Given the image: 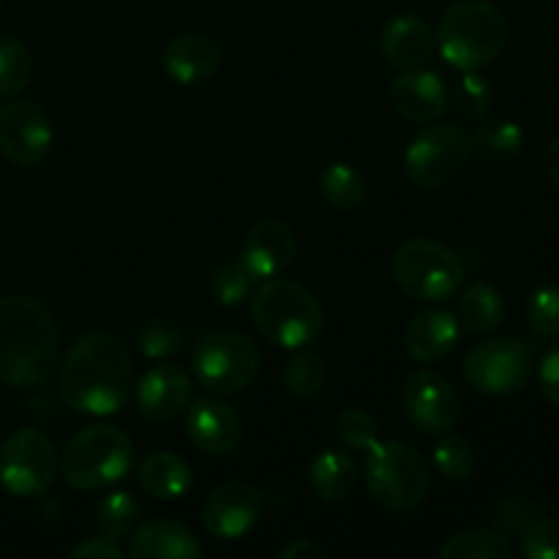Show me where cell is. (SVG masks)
Wrapping results in <instances>:
<instances>
[{"label":"cell","instance_id":"obj_1","mask_svg":"<svg viewBox=\"0 0 559 559\" xmlns=\"http://www.w3.org/2000/svg\"><path fill=\"white\" fill-rule=\"evenodd\" d=\"M131 385V355L112 333H85L71 344L60 364V396L66 407L91 418H107L126 407Z\"/></svg>","mask_w":559,"mask_h":559},{"label":"cell","instance_id":"obj_2","mask_svg":"<svg viewBox=\"0 0 559 559\" xmlns=\"http://www.w3.org/2000/svg\"><path fill=\"white\" fill-rule=\"evenodd\" d=\"M58 353V322L41 300L33 295L0 298V385H47Z\"/></svg>","mask_w":559,"mask_h":559},{"label":"cell","instance_id":"obj_3","mask_svg":"<svg viewBox=\"0 0 559 559\" xmlns=\"http://www.w3.org/2000/svg\"><path fill=\"white\" fill-rule=\"evenodd\" d=\"M508 20L489 0H459L442 14L437 47L448 66L480 71L495 63L508 47Z\"/></svg>","mask_w":559,"mask_h":559},{"label":"cell","instance_id":"obj_4","mask_svg":"<svg viewBox=\"0 0 559 559\" xmlns=\"http://www.w3.org/2000/svg\"><path fill=\"white\" fill-rule=\"evenodd\" d=\"M251 322L276 347L304 349L325 331V311L304 284L273 276L251 293Z\"/></svg>","mask_w":559,"mask_h":559},{"label":"cell","instance_id":"obj_5","mask_svg":"<svg viewBox=\"0 0 559 559\" xmlns=\"http://www.w3.org/2000/svg\"><path fill=\"white\" fill-rule=\"evenodd\" d=\"M134 442L123 429L109 424L87 426L66 442L60 473L71 489L96 491L112 486L131 473Z\"/></svg>","mask_w":559,"mask_h":559},{"label":"cell","instance_id":"obj_6","mask_svg":"<svg viewBox=\"0 0 559 559\" xmlns=\"http://www.w3.org/2000/svg\"><path fill=\"white\" fill-rule=\"evenodd\" d=\"M366 489L377 506L393 513H407L424 506L431 473L418 448L399 440H377L366 451Z\"/></svg>","mask_w":559,"mask_h":559},{"label":"cell","instance_id":"obj_7","mask_svg":"<svg viewBox=\"0 0 559 559\" xmlns=\"http://www.w3.org/2000/svg\"><path fill=\"white\" fill-rule=\"evenodd\" d=\"M393 278L407 298L442 304L464 284V265L440 240L409 238L393 254Z\"/></svg>","mask_w":559,"mask_h":559},{"label":"cell","instance_id":"obj_8","mask_svg":"<svg viewBox=\"0 0 559 559\" xmlns=\"http://www.w3.org/2000/svg\"><path fill=\"white\" fill-rule=\"evenodd\" d=\"M191 371L202 388L216 396L246 391L260 374V349L238 331H213L197 342Z\"/></svg>","mask_w":559,"mask_h":559},{"label":"cell","instance_id":"obj_9","mask_svg":"<svg viewBox=\"0 0 559 559\" xmlns=\"http://www.w3.org/2000/svg\"><path fill=\"white\" fill-rule=\"evenodd\" d=\"M469 156V134L462 126L429 123L404 151V175L418 189H442L464 173Z\"/></svg>","mask_w":559,"mask_h":559},{"label":"cell","instance_id":"obj_10","mask_svg":"<svg viewBox=\"0 0 559 559\" xmlns=\"http://www.w3.org/2000/svg\"><path fill=\"white\" fill-rule=\"evenodd\" d=\"M533 355L522 338L497 336L475 344L464 358V380L473 391L491 399H508L524 391Z\"/></svg>","mask_w":559,"mask_h":559},{"label":"cell","instance_id":"obj_11","mask_svg":"<svg viewBox=\"0 0 559 559\" xmlns=\"http://www.w3.org/2000/svg\"><path fill=\"white\" fill-rule=\"evenodd\" d=\"M58 475L55 442L38 429H16L0 445V486L11 497L33 500L49 491Z\"/></svg>","mask_w":559,"mask_h":559},{"label":"cell","instance_id":"obj_12","mask_svg":"<svg viewBox=\"0 0 559 559\" xmlns=\"http://www.w3.org/2000/svg\"><path fill=\"white\" fill-rule=\"evenodd\" d=\"M402 407L420 435L442 437L459 424V391L440 371H413L402 385Z\"/></svg>","mask_w":559,"mask_h":559},{"label":"cell","instance_id":"obj_13","mask_svg":"<svg viewBox=\"0 0 559 559\" xmlns=\"http://www.w3.org/2000/svg\"><path fill=\"white\" fill-rule=\"evenodd\" d=\"M52 147L47 112L27 98H9L0 107V153L16 167H38Z\"/></svg>","mask_w":559,"mask_h":559},{"label":"cell","instance_id":"obj_14","mask_svg":"<svg viewBox=\"0 0 559 559\" xmlns=\"http://www.w3.org/2000/svg\"><path fill=\"white\" fill-rule=\"evenodd\" d=\"M262 513V497L246 480H224L211 495L205 497L202 506V527L211 538L240 540L246 533H251Z\"/></svg>","mask_w":559,"mask_h":559},{"label":"cell","instance_id":"obj_15","mask_svg":"<svg viewBox=\"0 0 559 559\" xmlns=\"http://www.w3.org/2000/svg\"><path fill=\"white\" fill-rule=\"evenodd\" d=\"M186 435L197 451L227 456L243 440V420L238 409L222 399H197L186 407Z\"/></svg>","mask_w":559,"mask_h":559},{"label":"cell","instance_id":"obj_16","mask_svg":"<svg viewBox=\"0 0 559 559\" xmlns=\"http://www.w3.org/2000/svg\"><path fill=\"white\" fill-rule=\"evenodd\" d=\"M191 404V374L178 364H158L136 382V409L147 420H173Z\"/></svg>","mask_w":559,"mask_h":559},{"label":"cell","instance_id":"obj_17","mask_svg":"<svg viewBox=\"0 0 559 559\" xmlns=\"http://www.w3.org/2000/svg\"><path fill=\"white\" fill-rule=\"evenodd\" d=\"M298 251V235L287 222L265 218L249 229L240 249V262L260 278H273L287 271Z\"/></svg>","mask_w":559,"mask_h":559},{"label":"cell","instance_id":"obj_18","mask_svg":"<svg viewBox=\"0 0 559 559\" xmlns=\"http://www.w3.org/2000/svg\"><path fill=\"white\" fill-rule=\"evenodd\" d=\"M391 104L402 118L415 123H435L445 115L451 104V93L435 71L407 69L391 82Z\"/></svg>","mask_w":559,"mask_h":559},{"label":"cell","instance_id":"obj_19","mask_svg":"<svg viewBox=\"0 0 559 559\" xmlns=\"http://www.w3.org/2000/svg\"><path fill=\"white\" fill-rule=\"evenodd\" d=\"M222 66V47L202 33H180L164 47L162 69L178 85H202Z\"/></svg>","mask_w":559,"mask_h":559},{"label":"cell","instance_id":"obj_20","mask_svg":"<svg viewBox=\"0 0 559 559\" xmlns=\"http://www.w3.org/2000/svg\"><path fill=\"white\" fill-rule=\"evenodd\" d=\"M437 33L418 14H399L382 27L380 52L396 69H420L435 55Z\"/></svg>","mask_w":559,"mask_h":559},{"label":"cell","instance_id":"obj_21","mask_svg":"<svg viewBox=\"0 0 559 559\" xmlns=\"http://www.w3.org/2000/svg\"><path fill=\"white\" fill-rule=\"evenodd\" d=\"M459 333L462 325L456 314L445 309H426L409 320L404 331V347L418 364H437L456 349Z\"/></svg>","mask_w":559,"mask_h":559},{"label":"cell","instance_id":"obj_22","mask_svg":"<svg viewBox=\"0 0 559 559\" xmlns=\"http://www.w3.org/2000/svg\"><path fill=\"white\" fill-rule=\"evenodd\" d=\"M129 555L134 559H200L205 557V549L186 524L153 519L136 530Z\"/></svg>","mask_w":559,"mask_h":559},{"label":"cell","instance_id":"obj_23","mask_svg":"<svg viewBox=\"0 0 559 559\" xmlns=\"http://www.w3.org/2000/svg\"><path fill=\"white\" fill-rule=\"evenodd\" d=\"M142 489L153 497V500L173 502L186 497V491L194 486V469L186 462L183 456L173 451H158L151 453L145 462L140 464L136 473Z\"/></svg>","mask_w":559,"mask_h":559},{"label":"cell","instance_id":"obj_24","mask_svg":"<svg viewBox=\"0 0 559 559\" xmlns=\"http://www.w3.org/2000/svg\"><path fill=\"white\" fill-rule=\"evenodd\" d=\"M309 486L317 500L322 502H344L353 497L358 486V467L353 456L338 448H325L317 453L309 467Z\"/></svg>","mask_w":559,"mask_h":559},{"label":"cell","instance_id":"obj_25","mask_svg":"<svg viewBox=\"0 0 559 559\" xmlns=\"http://www.w3.org/2000/svg\"><path fill=\"white\" fill-rule=\"evenodd\" d=\"M469 151L486 164V167H508L516 162L524 151L522 126L508 118L486 120L469 136Z\"/></svg>","mask_w":559,"mask_h":559},{"label":"cell","instance_id":"obj_26","mask_svg":"<svg viewBox=\"0 0 559 559\" xmlns=\"http://www.w3.org/2000/svg\"><path fill=\"white\" fill-rule=\"evenodd\" d=\"M456 320L462 331L473 333V336L497 331L506 320V300H502L500 289L486 282L469 284L459 298Z\"/></svg>","mask_w":559,"mask_h":559},{"label":"cell","instance_id":"obj_27","mask_svg":"<svg viewBox=\"0 0 559 559\" xmlns=\"http://www.w3.org/2000/svg\"><path fill=\"white\" fill-rule=\"evenodd\" d=\"M320 194L333 211L349 213L364 205L366 194H369V186H366L364 173L358 167H353L347 162H333L320 175Z\"/></svg>","mask_w":559,"mask_h":559},{"label":"cell","instance_id":"obj_28","mask_svg":"<svg viewBox=\"0 0 559 559\" xmlns=\"http://www.w3.org/2000/svg\"><path fill=\"white\" fill-rule=\"evenodd\" d=\"M442 559H511L513 546L508 535L500 530H462V533L451 535L440 549Z\"/></svg>","mask_w":559,"mask_h":559},{"label":"cell","instance_id":"obj_29","mask_svg":"<svg viewBox=\"0 0 559 559\" xmlns=\"http://www.w3.org/2000/svg\"><path fill=\"white\" fill-rule=\"evenodd\" d=\"M328 366L320 353H309V349H295L293 358L282 366V385L289 396L311 399L325 388Z\"/></svg>","mask_w":559,"mask_h":559},{"label":"cell","instance_id":"obj_30","mask_svg":"<svg viewBox=\"0 0 559 559\" xmlns=\"http://www.w3.org/2000/svg\"><path fill=\"white\" fill-rule=\"evenodd\" d=\"M435 469L445 480L462 484V480L473 478L475 473V448L467 437L456 435V431H445L442 440L437 442L435 453H431Z\"/></svg>","mask_w":559,"mask_h":559},{"label":"cell","instance_id":"obj_31","mask_svg":"<svg viewBox=\"0 0 559 559\" xmlns=\"http://www.w3.org/2000/svg\"><path fill=\"white\" fill-rule=\"evenodd\" d=\"M451 93V104L464 120L469 123H478L489 115L491 102H495V91H491L489 80L480 76L478 71H462V76L456 80V85L448 87Z\"/></svg>","mask_w":559,"mask_h":559},{"label":"cell","instance_id":"obj_32","mask_svg":"<svg viewBox=\"0 0 559 559\" xmlns=\"http://www.w3.org/2000/svg\"><path fill=\"white\" fill-rule=\"evenodd\" d=\"M140 502L134 500V495H129V491H109L96 508V527L102 535L118 540L134 530V524L140 522Z\"/></svg>","mask_w":559,"mask_h":559},{"label":"cell","instance_id":"obj_33","mask_svg":"<svg viewBox=\"0 0 559 559\" xmlns=\"http://www.w3.org/2000/svg\"><path fill=\"white\" fill-rule=\"evenodd\" d=\"M33 76V55L20 38H0V98H14Z\"/></svg>","mask_w":559,"mask_h":559},{"label":"cell","instance_id":"obj_34","mask_svg":"<svg viewBox=\"0 0 559 559\" xmlns=\"http://www.w3.org/2000/svg\"><path fill=\"white\" fill-rule=\"evenodd\" d=\"M257 276L238 260L227 262L211 276V295L218 306H240L254 293Z\"/></svg>","mask_w":559,"mask_h":559},{"label":"cell","instance_id":"obj_35","mask_svg":"<svg viewBox=\"0 0 559 559\" xmlns=\"http://www.w3.org/2000/svg\"><path fill=\"white\" fill-rule=\"evenodd\" d=\"M489 516L502 535H522L540 516V502L530 495H506L491 506Z\"/></svg>","mask_w":559,"mask_h":559},{"label":"cell","instance_id":"obj_36","mask_svg":"<svg viewBox=\"0 0 559 559\" xmlns=\"http://www.w3.org/2000/svg\"><path fill=\"white\" fill-rule=\"evenodd\" d=\"M186 336L175 322L169 320H147L142 322L136 331V347L145 358L153 360H167L183 349Z\"/></svg>","mask_w":559,"mask_h":559},{"label":"cell","instance_id":"obj_37","mask_svg":"<svg viewBox=\"0 0 559 559\" xmlns=\"http://www.w3.org/2000/svg\"><path fill=\"white\" fill-rule=\"evenodd\" d=\"M527 322L538 338L559 336V287L540 284L527 298Z\"/></svg>","mask_w":559,"mask_h":559},{"label":"cell","instance_id":"obj_38","mask_svg":"<svg viewBox=\"0 0 559 559\" xmlns=\"http://www.w3.org/2000/svg\"><path fill=\"white\" fill-rule=\"evenodd\" d=\"M336 437L344 445L353 448V451H369L380 440V424L366 409L349 407L344 413H338Z\"/></svg>","mask_w":559,"mask_h":559},{"label":"cell","instance_id":"obj_39","mask_svg":"<svg viewBox=\"0 0 559 559\" xmlns=\"http://www.w3.org/2000/svg\"><path fill=\"white\" fill-rule=\"evenodd\" d=\"M522 555L527 559H559V519H535L522 533Z\"/></svg>","mask_w":559,"mask_h":559},{"label":"cell","instance_id":"obj_40","mask_svg":"<svg viewBox=\"0 0 559 559\" xmlns=\"http://www.w3.org/2000/svg\"><path fill=\"white\" fill-rule=\"evenodd\" d=\"M538 382L544 396L549 399L555 407H559V344H555V347L544 355V360H540Z\"/></svg>","mask_w":559,"mask_h":559},{"label":"cell","instance_id":"obj_41","mask_svg":"<svg viewBox=\"0 0 559 559\" xmlns=\"http://www.w3.org/2000/svg\"><path fill=\"white\" fill-rule=\"evenodd\" d=\"M69 557L71 559H120L123 557V549H120L112 538H107V535H98V538H91L85 540V544L74 546V549L69 551Z\"/></svg>","mask_w":559,"mask_h":559},{"label":"cell","instance_id":"obj_42","mask_svg":"<svg viewBox=\"0 0 559 559\" xmlns=\"http://www.w3.org/2000/svg\"><path fill=\"white\" fill-rule=\"evenodd\" d=\"M328 549L311 538L289 540L284 549H278V559H325Z\"/></svg>","mask_w":559,"mask_h":559},{"label":"cell","instance_id":"obj_43","mask_svg":"<svg viewBox=\"0 0 559 559\" xmlns=\"http://www.w3.org/2000/svg\"><path fill=\"white\" fill-rule=\"evenodd\" d=\"M544 175L551 186L559 189V136L551 140L544 151Z\"/></svg>","mask_w":559,"mask_h":559}]
</instances>
